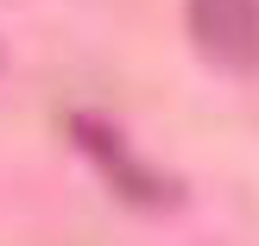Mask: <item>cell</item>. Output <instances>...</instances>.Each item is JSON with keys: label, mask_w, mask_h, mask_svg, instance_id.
<instances>
[{"label": "cell", "mask_w": 259, "mask_h": 246, "mask_svg": "<svg viewBox=\"0 0 259 246\" xmlns=\"http://www.w3.org/2000/svg\"><path fill=\"white\" fill-rule=\"evenodd\" d=\"M190 38L222 70H259V0H190Z\"/></svg>", "instance_id": "1"}]
</instances>
